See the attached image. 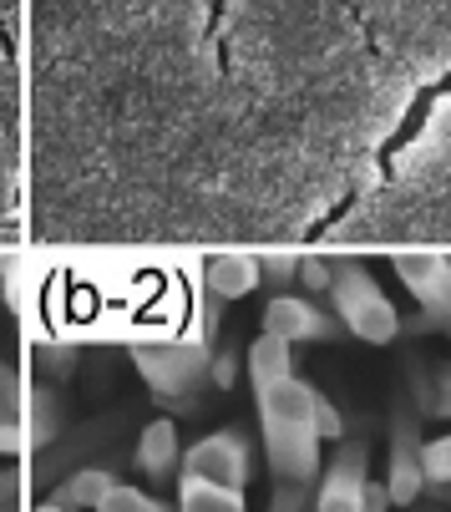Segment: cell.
Segmentation results:
<instances>
[{"label":"cell","mask_w":451,"mask_h":512,"mask_svg":"<svg viewBox=\"0 0 451 512\" xmlns=\"http://www.w3.org/2000/svg\"><path fill=\"white\" fill-rule=\"evenodd\" d=\"M259 269H264V279H269V284H279V289H284V284L299 274V259H289V254H264V259H259Z\"/></svg>","instance_id":"17"},{"label":"cell","mask_w":451,"mask_h":512,"mask_svg":"<svg viewBox=\"0 0 451 512\" xmlns=\"http://www.w3.org/2000/svg\"><path fill=\"white\" fill-rule=\"evenodd\" d=\"M31 512H61V507H56V502H51V497H46V502H36V507H31Z\"/></svg>","instance_id":"26"},{"label":"cell","mask_w":451,"mask_h":512,"mask_svg":"<svg viewBox=\"0 0 451 512\" xmlns=\"http://www.w3.org/2000/svg\"><path fill=\"white\" fill-rule=\"evenodd\" d=\"M370 482V462H365V442H345L340 457L330 462V472L315 487V512H360Z\"/></svg>","instance_id":"8"},{"label":"cell","mask_w":451,"mask_h":512,"mask_svg":"<svg viewBox=\"0 0 451 512\" xmlns=\"http://www.w3.org/2000/svg\"><path fill=\"white\" fill-rule=\"evenodd\" d=\"M416 426H421V421L401 406V411H396V426H391V472H386L391 507H411V502H421V492H426L421 436H416Z\"/></svg>","instance_id":"7"},{"label":"cell","mask_w":451,"mask_h":512,"mask_svg":"<svg viewBox=\"0 0 451 512\" xmlns=\"http://www.w3.org/2000/svg\"><path fill=\"white\" fill-rule=\"evenodd\" d=\"M294 279L305 284L310 295H320V289H330V264L325 259H299V274Z\"/></svg>","instance_id":"18"},{"label":"cell","mask_w":451,"mask_h":512,"mask_svg":"<svg viewBox=\"0 0 451 512\" xmlns=\"http://www.w3.org/2000/svg\"><path fill=\"white\" fill-rule=\"evenodd\" d=\"M396 279L421 300L426 320L421 325H451V259L441 254H396Z\"/></svg>","instance_id":"6"},{"label":"cell","mask_w":451,"mask_h":512,"mask_svg":"<svg viewBox=\"0 0 451 512\" xmlns=\"http://www.w3.org/2000/svg\"><path fill=\"white\" fill-rule=\"evenodd\" d=\"M330 300H335V320L365 345H391L401 335L396 305L386 300V289L370 279V269L355 264V259L330 264Z\"/></svg>","instance_id":"2"},{"label":"cell","mask_w":451,"mask_h":512,"mask_svg":"<svg viewBox=\"0 0 451 512\" xmlns=\"http://www.w3.org/2000/svg\"><path fill=\"white\" fill-rule=\"evenodd\" d=\"M178 512H249V502L234 487H218L208 477L178 472Z\"/></svg>","instance_id":"11"},{"label":"cell","mask_w":451,"mask_h":512,"mask_svg":"<svg viewBox=\"0 0 451 512\" xmlns=\"http://www.w3.org/2000/svg\"><path fill=\"white\" fill-rule=\"evenodd\" d=\"M132 365H137V376L153 386V396H163V401H188L198 386H208L213 345H208V340L132 345Z\"/></svg>","instance_id":"3"},{"label":"cell","mask_w":451,"mask_h":512,"mask_svg":"<svg viewBox=\"0 0 451 512\" xmlns=\"http://www.w3.org/2000/svg\"><path fill=\"white\" fill-rule=\"evenodd\" d=\"M436 386H441V401H436V406H441V411H451V365L441 371V381H436Z\"/></svg>","instance_id":"25"},{"label":"cell","mask_w":451,"mask_h":512,"mask_svg":"<svg viewBox=\"0 0 451 512\" xmlns=\"http://www.w3.org/2000/svg\"><path fill=\"white\" fill-rule=\"evenodd\" d=\"M137 467L153 477V482L178 477V467H183V447H178V426H173L168 416L142 426V436H137Z\"/></svg>","instance_id":"9"},{"label":"cell","mask_w":451,"mask_h":512,"mask_svg":"<svg viewBox=\"0 0 451 512\" xmlns=\"http://www.w3.org/2000/svg\"><path fill=\"white\" fill-rule=\"evenodd\" d=\"M16 487H21V477H16V472H0V507H11Z\"/></svg>","instance_id":"24"},{"label":"cell","mask_w":451,"mask_h":512,"mask_svg":"<svg viewBox=\"0 0 451 512\" xmlns=\"http://www.w3.org/2000/svg\"><path fill=\"white\" fill-rule=\"evenodd\" d=\"M315 426H320V442H325V436H345V421H340V411L315 391Z\"/></svg>","instance_id":"20"},{"label":"cell","mask_w":451,"mask_h":512,"mask_svg":"<svg viewBox=\"0 0 451 512\" xmlns=\"http://www.w3.org/2000/svg\"><path fill=\"white\" fill-rule=\"evenodd\" d=\"M259 279H264L259 254H218V259H208V289H213L218 300H244V295H254Z\"/></svg>","instance_id":"10"},{"label":"cell","mask_w":451,"mask_h":512,"mask_svg":"<svg viewBox=\"0 0 451 512\" xmlns=\"http://www.w3.org/2000/svg\"><path fill=\"white\" fill-rule=\"evenodd\" d=\"M97 512H178V507L147 497V492H137V487H127V482H117V487L97 502Z\"/></svg>","instance_id":"15"},{"label":"cell","mask_w":451,"mask_h":512,"mask_svg":"<svg viewBox=\"0 0 451 512\" xmlns=\"http://www.w3.org/2000/svg\"><path fill=\"white\" fill-rule=\"evenodd\" d=\"M421 472H426V487H451V431L436 436V442H421Z\"/></svg>","instance_id":"14"},{"label":"cell","mask_w":451,"mask_h":512,"mask_svg":"<svg viewBox=\"0 0 451 512\" xmlns=\"http://www.w3.org/2000/svg\"><path fill=\"white\" fill-rule=\"evenodd\" d=\"M178 472H193V477H208L218 487H234V492H249V477H254V457H249V436L239 426H223L203 442H193L183 452V467Z\"/></svg>","instance_id":"4"},{"label":"cell","mask_w":451,"mask_h":512,"mask_svg":"<svg viewBox=\"0 0 451 512\" xmlns=\"http://www.w3.org/2000/svg\"><path fill=\"white\" fill-rule=\"evenodd\" d=\"M36 360L51 365V371H71V360H77V345H36Z\"/></svg>","instance_id":"21"},{"label":"cell","mask_w":451,"mask_h":512,"mask_svg":"<svg viewBox=\"0 0 451 512\" xmlns=\"http://www.w3.org/2000/svg\"><path fill=\"white\" fill-rule=\"evenodd\" d=\"M234 371H239V355H213L208 381H213V386H234Z\"/></svg>","instance_id":"22"},{"label":"cell","mask_w":451,"mask_h":512,"mask_svg":"<svg viewBox=\"0 0 451 512\" xmlns=\"http://www.w3.org/2000/svg\"><path fill=\"white\" fill-rule=\"evenodd\" d=\"M0 416H6V411H0Z\"/></svg>","instance_id":"28"},{"label":"cell","mask_w":451,"mask_h":512,"mask_svg":"<svg viewBox=\"0 0 451 512\" xmlns=\"http://www.w3.org/2000/svg\"><path fill=\"white\" fill-rule=\"evenodd\" d=\"M112 487H117V477H112L107 467H82V472H71V477L51 492V502H56L61 512H97V502H102Z\"/></svg>","instance_id":"12"},{"label":"cell","mask_w":451,"mask_h":512,"mask_svg":"<svg viewBox=\"0 0 451 512\" xmlns=\"http://www.w3.org/2000/svg\"><path fill=\"white\" fill-rule=\"evenodd\" d=\"M21 431H26V452L31 447H46L56 436V401L41 391V386H26V401H21Z\"/></svg>","instance_id":"13"},{"label":"cell","mask_w":451,"mask_h":512,"mask_svg":"<svg viewBox=\"0 0 451 512\" xmlns=\"http://www.w3.org/2000/svg\"><path fill=\"white\" fill-rule=\"evenodd\" d=\"M340 320L330 310H320L315 300L305 295H289V289H279V295L264 305V335L284 340V345H320V340H340Z\"/></svg>","instance_id":"5"},{"label":"cell","mask_w":451,"mask_h":512,"mask_svg":"<svg viewBox=\"0 0 451 512\" xmlns=\"http://www.w3.org/2000/svg\"><path fill=\"white\" fill-rule=\"evenodd\" d=\"M0 274H6V259H0Z\"/></svg>","instance_id":"27"},{"label":"cell","mask_w":451,"mask_h":512,"mask_svg":"<svg viewBox=\"0 0 451 512\" xmlns=\"http://www.w3.org/2000/svg\"><path fill=\"white\" fill-rule=\"evenodd\" d=\"M26 452V431L16 416H0V457H21Z\"/></svg>","instance_id":"19"},{"label":"cell","mask_w":451,"mask_h":512,"mask_svg":"<svg viewBox=\"0 0 451 512\" xmlns=\"http://www.w3.org/2000/svg\"><path fill=\"white\" fill-rule=\"evenodd\" d=\"M294 345L259 335L249 345V381L259 401L264 457L279 487H305L320 477V426H315V391L294 376Z\"/></svg>","instance_id":"1"},{"label":"cell","mask_w":451,"mask_h":512,"mask_svg":"<svg viewBox=\"0 0 451 512\" xmlns=\"http://www.w3.org/2000/svg\"><path fill=\"white\" fill-rule=\"evenodd\" d=\"M21 401H26V381H21V376L11 371L6 360H0V411L21 421Z\"/></svg>","instance_id":"16"},{"label":"cell","mask_w":451,"mask_h":512,"mask_svg":"<svg viewBox=\"0 0 451 512\" xmlns=\"http://www.w3.org/2000/svg\"><path fill=\"white\" fill-rule=\"evenodd\" d=\"M360 512H391V492H386V482H365Z\"/></svg>","instance_id":"23"}]
</instances>
